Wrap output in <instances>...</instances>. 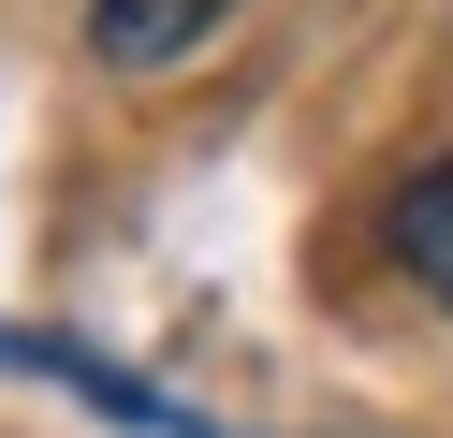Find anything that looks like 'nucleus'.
Returning a JSON list of instances; mask_svg holds the SVG:
<instances>
[{
	"label": "nucleus",
	"instance_id": "nucleus-1",
	"mask_svg": "<svg viewBox=\"0 0 453 438\" xmlns=\"http://www.w3.org/2000/svg\"><path fill=\"white\" fill-rule=\"evenodd\" d=\"M219 15L234 0H88V44H103V73H176Z\"/></svg>",
	"mask_w": 453,
	"mask_h": 438
},
{
	"label": "nucleus",
	"instance_id": "nucleus-2",
	"mask_svg": "<svg viewBox=\"0 0 453 438\" xmlns=\"http://www.w3.org/2000/svg\"><path fill=\"white\" fill-rule=\"evenodd\" d=\"M380 234H395V278H410L424 307H453V161H424L410 190H395Z\"/></svg>",
	"mask_w": 453,
	"mask_h": 438
}]
</instances>
